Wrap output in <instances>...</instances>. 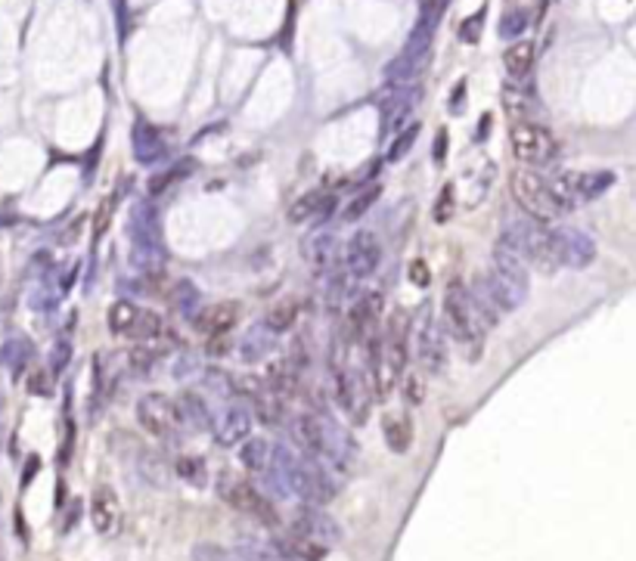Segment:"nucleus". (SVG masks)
<instances>
[{
    "mask_svg": "<svg viewBox=\"0 0 636 561\" xmlns=\"http://www.w3.org/2000/svg\"><path fill=\"white\" fill-rule=\"evenodd\" d=\"M444 323L447 332L466 348V360H478L482 357V332H484L478 329L482 317H478L475 304H472V292L459 279H453L444 292Z\"/></svg>",
    "mask_w": 636,
    "mask_h": 561,
    "instance_id": "nucleus-1",
    "label": "nucleus"
},
{
    "mask_svg": "<svg viewBox=\"0 0 636 561\" xmlns=\"http://www.w3.org/2000/svg\"><path fill=\"white\" fill-rule=\"evenodd\" d=\"M488 283H491V289H494V295L503 310H516L528 301V292H531L528 267H524V260L518 258L506 243H497L494 270H491Z\"/></svg>",
    "mask_w": 636,
    "mask_h": 561,
    "instance_id": "nucleus-2",
    "label": "nucleus"
},
{
    "mask_svg": "<svg viewBox=\"0 0 636 561\" xmlns=\"http://www.w3.org/2000/svg\"><path fill=\"white\" fill-rule=\"evenodd\" d=\"M524 264H534L537 270L543 273H553L562 267L559 260V252H556V239H553V230H543L537 224H512L509 230L503 233V239Z\"/></svg>",
    "mask_w": 636,
    "mask_h": 561,
    "instance_id": "nucleus-3",
    "label": "nucleus"
},
{
    "mask_svg": "<svg viewBox=\"0 0 636 561\" xmlns=\"http://www.w3.org/2000/svg\"><path fill=\"white\" fill-rule=\"evenodd\" d=\"M512 195H516V202L522 205L524 214H531L534 220H556L562 211H566V202L559 199V193H556L553 184H547V180L541 177V174L534 171H516L512 174Z\"/></svg>",
    "mask_w": 636,
    "mask_h": 561,
    "instance_id": "nucleus-4",
    "label": "nucleus"
},
{
    "mask_svg": "<svg viewBox=\"0 0 636 561\" xmlns=\"http://www.w3.org/2000/svg\"><path fill=\"white\" fill-rule=\"evenodd\" d=\"M214 491H218V497L230 508H236V512H243V515H252V518H258L261 524L277 527V521H280L277 518V508L270 506V499L264 497V493H258V487L252 484V481H245L243 474L220 472Z\"/></svg>",
    "mask_w": 636,
    "mask_h": 561,
    "instance_id": "nucleus-5",
    "label": "nucleus"
},
{
    "mask_svg": "<svg viewBox=\"0 0 636 561\" xmlns=\"http://www.w3.org/2000/svg\"><path fill=\"white\" fill-rule=\"evenodd\" d=\"M509 146L516 161L528 168L549 165L556 159V140L543 125H531V121H518L509 130Z\"/></svg>",
    "mask_w": 636,
    "mask_h": 561,
    "instance_id": "nucleus-6",
    "label": "nucleus"
},
{
    "mask_svg": "<svg viewBox=\"0 0 636 561\" xmlns=\"http://www.w3.org/2000/svg\"><path fill=\"white\" fill-rule=\"evenodd\" d=\"M413 348H417V357L423 363L425 373L441 375L447 369V342H444V329L441 323L432 317V310H423L419 323L413 326Z\"/></svg>",
    "mask_w": 636,
    "mask_h": 561,
    "instance_id": "nucleus-7",
    "label": "nucleus"
},
{
    "mask_svg": "<svg viewBox=\"0 0 636 561\" xmlns=\"http://www.w3.org/2000/svg\"><path fill=\"white\" fill-rule=\"evenodd\" d=\"M137 422L146 434L153 437H171L180 428L178 400H171L161 391H149L137 400Z\"/></svg>",
    "mask_w": 636,
    "mask_h": 561,
    "instance_id": "nucleus-8",
    "label": "nucleus"
},
{
    "mask_svg": "<svg viewBox=\"0 0 636 561\" xmlns=\"http://www.w3.org/2000/svg\"><path fill=\"white\" fill-rule=\"evenodd\" d=\"M553 239H556V252H559L562 267L583 270V267H590L596 260V243L583 230L559 227V230H553Z\"/></svg>",
    "mask_w": 636,
    "mask_h": 561,
    "instance_id": "nucleus-9",
    "label": "nucleus"
},
{
    "mask_svg": "<svg viewBox=\"0 0 636 561\" xmlns=\"http://www.w3.org/2000/svg\"><path fill=\"white\" fill-rule=\"evenodd\" d=\"M295 531L320 546H333L342 540V531L339 524H335V518L323 512V506H314V502H308V506H301L295 512Z\"/></svg>",
    "mask_w": 636,
    "mask_h": 561,
    "instance_id": "nucleus-10",
    "label": "nucleus"
},
{
    "mask_svg": "<svg viewBox=\"0 0 636 561\" xmlns=\"http://www.w3.org/2000/svg\"><path fill=\"white\" fill-rule=\"evenodd\" d=\"M379 260H382V245H379V239H376L369 230L354 233L351 243H348V249H345V267H348V273H351L354 279H367L369 273H376Z\"/></svg>",
    "mask_w": 636,
    "mask_h": 561,
    "instance_id": "nucleus-11",
    "label": "nucleus"
},
{
    "mask_svg": "<svg viewBox=\"0 0 636 561\" xmlns=\"http://www.w3.org/2000/svg\"><path fill=\"white\" fill-rule=\"evenodd\" d=\"M252 425H255V413L245 403H230L220 416V422H214V441L220 447H239L243 441L252 437Z\"/></svg>",
    "mask_w": 636,
    "mask_h": 561,
    "instance_id": "nucleus-12",
    "label": "nucleus"
},
{
    "mask_svg": "<svg viewBox=\"0 0 636 561\" xmlns=\"http://www.w3.org/2000/svg\"><path fill=\"white\" fill-rule=\"evenodd\" d=\"M90 524L100 537H112L121 524V506H119V493L109 484H100L94 493H90Z\"/></svg>",
    "mask_w": 636,
    "mask_h": 561,
    "instance_id": "nucleus-13",
    "label": "nucleus"
},
{
    "mask_svg": "<svg viewBox=\"0 0 636 561\" xmlns=\"http://www.w3.org/2000/svg\"><path fill=\"white\" fill-rule=\"evenodd\" d=\"M329 425L333 422L320 419L314 413H301L292 419V437L298 441V447L308 456H326L329 447Z\"/></svg>",
    "mask_w": 636,
    "mask_h": 561,
    "instance_id": "nucleus-14",
    "label": "nucleus"
},
{
    "mask_svg": "<svg viewBox=\"0 0 636 561\" xmlns=\"http://www.w3.org/2000/svg\"><path fill=\"white\" fill-rule=\"evenodd\" d=\"M438 19H441V0H425L419 6V19L413 25V35L407 41V54L413 56H428V47H432V37H434V29H438Z\"/></svg>",
    "mask_w": 636,
    "mask_h": 561,
    "instance_id": "nucleus-15",
    "label": "nucleus"
},
{
    "mask_svg": "<svg viewBox=\"0 0 636 561\" xmlns=\"http://www.w3.org/2000/svg\"><path fill=\"white\" fill-rule=\"evenodd\" d=\"M131 264L143 276H155L165 267V245L161 236H131Z\"/></svg>",
    "mask_w": 636,
    "mask_h": 561,
    "instance_id": "nucleus-16",
    "label": "nucleus"
},
{
    "mask_svg": "<svg viewBox=\"0 0 636 561\" xmlns=\"http://www.w3.org/2000/svg\"><path fill=\"white\" fill-rule=\"evenodd\" d=\"M178 413H180V425L190 428V432H214V416L209 403H205L196 391H184V394L178 397Z\"/></svg>",
    "mask_w": 636,
    "mask_h": 561,
    "instance_id": "nucleus-17",
    "label": "nucleus"
},
{
    "mask_svg": "<svg viewBox=\"0 0 636 561\" xmlns=\"http://www.w3.org/2000/svg\"><path fill=\"white\" fill-rule=\"evenodd\" d=\"M236 304L233 301H224V304H211V308H202L193 317V323H196V329L202 332V335H227V332L236 326Z\"/></svg>",
    "mask_w": 636,
    "mask_h": 561,
    "instance_id": "nucleus-18",
    "label": "nucleus"
},
{
    "mask_svg": "<svg viewBox=\"0 0 636 561\" xmlns=\"http://www.w3.org/2000/svg\"><path fill=\"white\" fill-rule=\"evenodd\" d=\"M335 403L354 422H363V416H367V397L360 391V378L351 373H335Z\"/></svg>",
    "mask_w": 636,
    "mask_h": 561,
    "instance_id": "nucleus-19",
    "label": "nucleus"
},
{
    "mask_svg": "<svg viewBox=\"0 0 636 561\" xmlns=\"http://www.w3.org/2000/svg\"><path fill=\"white\" fill-rule=\"evenodd\" d=\"M131 143H134V159H137L140 165H153V161H159L161 155H165V140H161V134L153 125L137 121Z\"/></svg>",
    "mask_w": 636,
    "mask_h": 561,
    "instance_id": "nucleus-20",
    "label": "nucleus"
},
{
    "mask_svg": "<svg viewBox=\"0 0 636 561\" xmlns=\"http://www.w3.org/2000/svg\"><path fill=\"white\" fill-rule=\"evenodd\" d=\"M382 437H385V447L392 450V453H407L413 443V422L410 416L404 413H388L385 419H382Z\"/></svg>",
    "mask_w": 636,
    "mask_h": 561,
    "instance_id": "nucleus-21",
    "label": "nucleus"
},
{
    "mask_svg": "<svg viewBox=\"0 0 636 561\" xmlns=\"http://www.w3.org/2000/svg\"><path fill=\"white\" fill-rule=\"evenodd\" d=\"M534 44L531 41H512L509 47H506L503 54V69L506 75L512 78V81H524V78L531 75V69H534Z\"/></svg>",
    "mask_w": 636,
    "mask_h": 561,
    "instance_id": "nucleus-22",
    "label": "nucleus"
},
{
    "mask_svg": "<svg viewBox=\"0 0 636 561\" xmlns=\"http://www.w3.org/2000/svg\"><path fill=\"white\" fill-rule=\"evenodd\" d=\"M270 459H274V450L264 437H249V441L239 443V462H243L245 472H268Z\"/></svg>",
    "mask_w": 636,
    "mask_h": 561,
    "instance_id": "nucleus-23",
    "label": "nucleus"
},
{
    "mask_svg": "<svg viewBox=\"0 0 636 561\" xmlns=\"http://www.w3.org/2000/svg\"><path fill=\"white\" fill-rule=\"evenodd\" d=\"M413 112V96L410 94H394V100H388L382 106V134L392 136L398 130H404L407 115Z\"/></svg>",
    "mask_w": 636,
    "mask_h": 561,
    "instance_id": "nucleus-24",
    "label": "nucleus"
},
{
    "mask_svg": "<svg viewBox=\"0 0 636 561\" xmlns=\"http://www.w3.org/2000/svg\"><path fill=\"white\" fill-rule=\"evenodd\" d=\"M270 348H274V332H270L268 326H252V329L245 332L243 344H239L243 360H249V363L264 360V357L270 354Z\"/></svg>",
    "mask_w": 636,
    "mask_h": 561,
    "instance_id": "nucleus-25",
    "label": "nucleus"
},
{
    "mask_svg": "<svg viewBox=\"0 0 636 561\" xmlns=\"http://www.w3.org/2000/svg\"><path fill=\"white\" fill-rule=\"evenodd\" d=\"M423 60L425 56H413V54H401L394 56L392 62L385 65V81L394 84V87H401V84H410L413 78L419 75V69H423Z\"/></svg>",
    "mask_w": 636,
    "mask_h": 561,
    "instance_id": "nucleus-26",
    "label": "nucleus"
},
{
    "mask_svg": "<svg viewBox=\"0 0 636 561\" xmlns=\"http://www.w3.org/2000/svg\"><path fill=\"white\" fill-rule=\"evenodd\" d=\"M298 319V301L295 298H280L277 304H270L268 317H264V326H268L274 335H283V332H289L292 326H295Z\"/></svg>",
    "mask_w": 636,
    "mask_h": 561,
    "instance_id": "nucleus-27",
    "label": "nucleus"
},
{
    "mask_svg": "<svg viewBox=\"0 0 636 561\" xmlns=\"http://www.w3.org/2000/svg\"><path fill=\"white\" fill-rule=\"evenodd\" d=\"M252 413H255L264 425H280L283 422V403H280V397H277V391L270 388V384L258 397H252Z\"/></svg>",
    "mask_w": 636,
    "mask_h": 561,
    "instance_id": "nucleus-28",
    "label": "nucleus"
},
{
    "mask_svg": "<svg viewBox=\"0 0 636 561\" xmlns=\"http://www.w3.org/2000/svg\"><path fill=\"white\" fill-rule=\"evenodd\" d=\"M304 254H308V260L314 267H320V270H326L329 264H333V254H335V239L329 236V233H314V236L304 243Z\"/></svg>",
    "mask_w": 636,
    "mask_h": 561,
    "instance_id": "nucleus-29",
    "label": "nucleus"
},
{
    "mask_svg": "<svg viewBox=\"0 0 636 561\" xmlns=\"http://www.w3.org/2000/svg\"><path fill=\"white\" fill-rule=\"evenodd\" d=\"M174 474H178L180 481H186L190 487L209 484V466H205V459H199V456H180V459L174 462Z\"/></svg>",
    "mask_w": 636,
    "mask_h": 561,
    "instance_id": "nucleus-30",
    "label": "nucleus"
},
{
    "mask_svg": "<svg viewBox=\"0 0 636 561\" xmlns=\"http://www.w3.org/2000/svg\"><path fill=\"white\" fill-rule=\"evenodd\" d=\"M161 332H165V323H161V317L155 310H143L137 313V319H134V326L128 329V335L137 338L140 344L153 342V338H159Z\"/></svg>",
    "mask_w": 636,
    "mask_h": 561,
    "instance_id": "nucleus-31",
    "label": "nucleus"
},
{
    "mask_svg": "<svg viewBox=\"0 0 636 561\" xmlns=\"http://www.w3.org/2000/svg\"><path fill=\"white\" fill-rule=\"evenodd\" d=\"M168 298H171V304L180 313H193V317H196V310H199V289L190 283V279H174L171 289H168Z\"/></svg>",
    "mask_w": 636,
    "mask_h": 561,
    "instance_id": "nucleus-32",
    "label": "nucleus"
},
{
    "mask_svg": "<svg viewBox=\"0 0 636 561\" xmlns=\"http://www.w3.org/2000/svg\"><path fill=\"white\" fill-rule=\"evenodd\" d=\"M323 202H326L323 189H310V193H304L301 199H298L295 205L289 208V220H292V224H304V220L317 218V214H320Z\"/></svg>",
    "mask_w": 636,
    "mask_h": 561,
    "instance_id": "nucleus-33",
    "label": "nucleus"
},
{
    "mask_svg": "<svg viewBox=\"0 0 636 561\" xmlns=\"http://www.w3.org/2000/svg\"><path fill=\"white\" fill-rule=\"evenodd\" d=\"M419 130H423V128H419L417 121H413V125H407L404 130H398V134L392 136V143H388V149H385V159H388V161H404L407 155H410L413 143H417Z\"/></svg>",
    "mask_w": 636,
    "mask_h": 561,
    "instance_id": "nucleus-34",
    "label": "nucleus"
},
{
    "mask_svg": "<svg viewBox=\"0 0 636 561\" xmlns=\"http://www.w3.org/2000/svg\"><path fill=\"white\" fill-rule=\"evenodd\" d=\"M137 313L140 308L134 301H115L112 308H109V329H112L115 335H128V329L134 326Z\"/></svg>",
    "mask_w": 636,
    "mask_h": 561,
    "instance_id": "nucleus-35",
    "label": "nucleus"
},
{
    "mask_svg": "<svg viewBox=\"0 0 636 561\" xmlns=\"http://www.w3.org/2000/svg\"><path fill=\"white\" fill-rule=\"evenodd\" d=\"M528 25L531 19L524 10H506L503 16H500V37H503V41H522Z\"/></svg>",
    "mask_w": 636,
    "mask_h": 561,
    "instance_id": "nucleus-36",
    "label": "nucleus"
},
{
    "mask_svg": "<svg viewBox=\"0 0 636 561\" xmlns=\"http://www.w3.org/2000/svg\"><path fill=\"white\" fill-rule=\"evenodd\" d=\"M379 195H382V186H379V184H376V186H369V189H363L360 195H354V199L348 202V205H345V211H342V218H345L348 224H354V220H360L363 214H367L369 208L376 205V199H379Z\"/></svg>",
    "mask_w": 636,
    "mask_h": 561,
    "instance_id": "nucleus-37",
    "label": "nucleus"
},
{
    "mask_svg": "<svg viewBox=\"0 0 636 561\" xmlns=\"http://www.w3.org/2000/svg\"><path fill=\"white\" fill-rule=\"evenodd\" d=\"M140 468H143V478L149 481V484H155V487H165L168 484V474H171V466H168L165 459H161L159 453H146L140 459Z\"/></svg>",
    "mask_w": 636,
    "mask_h": 561,
    "instance_id": "nucleus-38",
    "label": "nucleus"
},
{
    "mask_svg": "<svg viewBox=\"0 0 636 561\" xmlns=\"http://www.w3.org/2000/svg\"><path fill=\"white\" fill-rule=\"evenodd\" d=\"M484 19H488V6H482L478 12H472L463 25H459V41L463 44H478L484 31Z\"/></svg>",
    "mask_w": 636,
    "mask_h": 561,
    "instance_id": "nucleus-39",
    "label": "nucleus"
},
{
    "mask_svg": "<svg viewBox=\"0 0 636 561\" xmlns=\"http://www.w3.org/2000/svg\"><path fill=\"white\" fill-rule=\"evenodd\" d=\"M401 384H404V400L410 403V407H419V403L425 400V378L423 373H407L401 378Z\"/></svg>",
    "mask_w": 636,
    "mask_h": 561,
    "instance_id": "nucleus-40",
    "label": "nucleus"
},
{
    "mask_svg": "<svg viewBox=\"0 0 636 561\" xmlns=\"http://www.w3.org/2000/svg\"><path fill=\"white\" fill-rule=\"evenodd\" d=\"M453 199H457V189H453V184H447L438 193V202H434V211H432L434 224H447V220L453 218Z\"/></svg>",
    "mask_w": 636,
    "mask_h": 561,
    "instance_id": "nucleus-41",
    "label": "nucleus"
},
{
    "mask_svg": "<svg viewBox=\"0 0 636 561\" xmlns=\"http://www.w3.org/2000/svg\"><path fill=\"white\" fill-rule=\"evenodd\" d=\"M193 171V161H180V165H174V168H168L165 174H159V177H153V184H149V193H161L165 186H171V184H178L180 177H186V174Z\"/></svg>",
    "mask_w": 636,
    "mask_h": 561,
    "instance_id": "nucleus-42",
    "label": "nucleus"
},
{
    "mask_svg": "<svg viewBox=\"0 0 636 561\" xmlns=\"http://www.w3.org/2000/svg\"><path fill=\"white\" fill-rule=\"evenodd\" d=\"M112 211H115V195H109V199L100 205V214H96V220H94V243H100V239L106 236L109 220H112Z\"/></svg>",
    "mask_w": 636,
    "mask_h": 561,
    "instance_id": "nucleus-43",
    "label": "nucleus"
},
{
    "mask_svg": "<svg viewBox=\"0 0 636 561\" xmlns=\"http://www.w3.org/2000/svg\"><path fill=\"white\" fill-rule=\"evenodd\" d=\"M410 283L413 285H419V289H425L428 283H432V270H428V260L423 258H417V260H410Z\"/></svg>",
    "mask_w": 636,
    "mask_h": 561,
    "instance_id": "nucleus-44",
    "label": "nucleus"
},
{
    "mask_svg": "<svg viewBox=\"0 0 636 561\" xmlns=\"http://www.w3.org/2000/svg\"><path fill=\"white\" fill-rule=\"evenodd\" d=\"M447 146H450V136H447V130L441 128L438 134H434V143H432V161L434 165H444L447 161Z\"/></svg>",
    "mask_w": 636,
    "mask_h": 561,
    "instance_id": "nucleus-45",
    "label": "nucleus"
},
{
    "mask_svg": "<svg viewBox=\"0 0 636 561\" xmlns=\"http://www.w3.org/2000/svg\"><path fill=\"white\" fill-rule=\"evenodd\" d=\"M131 363H134V369H137V373H149V369H153V363H155V354L140 344V348L131 351Z\"/></svg>",
    "mask_w": 636,
    "mask_h": 561,
    "instance_id": "nucleus-46",
    "label": "nucleus"
},
{
    "mask_svg": "<svg viewBox=\"0 0 636 561\" xmlns=\"http://www.w3.org/2000/svg\"><path fill=\"white\" fill-rule=\"evenodd\" d=\"M174 373H178V378H186L190 373H199V360H196V357H180L178 367H174Z\"/></svg>",
    "mask_w": 636,
    "mask_h": 561,
    "instance_id": "nucleus-47",
    "label": "nucleus"
},
{
    "mask_svg": "<svg viewBox=\"0 0 636 561\" xmlns=\"http://www.w3.org/2000/svg\"><path fill=\"white\" fill-rule=\"evenodd\" d=\"M463 94H466V81H459L457 87H453V96H450V112L453 115L463 112Z\"/></svg>",
    "mask_w": 636,
    "mask_h": 561,
    "instance_id": "nucleus-48",
    "label": "nucleus"
},
{
    "mask_svg": "<svg viewBox=\"0 0 636 561\" xmlns=\"http://www.w3.org/2000/svg\"><path fill=\"white\" fill-rule=\"evenodd\" d=\"M491 121H494V115L484 112V115H482V121H478V134H475V140H478V143L488 140V128H491Z\"/></svg>",
    "mask_w": 636,
    "mask_h": 561,
    "instance_id": "nucleus-49",
    "label": "nucleus"
},
{
    "mask_svg": "<svg viewBox=\"0 0 636 561\" xmlns=\"http://www.w3.org/2000/svg\"><path fill=\"white\" fill-rule=\"evenodd\" d=\"M66 360H69V344H66V342H62V344H56L54 369H62V367H66Z\"/></svg>",
    "mask_w": 636,
    "mask_h": 561,
    "instance_id": "nucleus-50",
    "label": "nucleus"
},
{
    "mask_svg": "<svg viewBox=\"0 0 636 561\" xmlns=\"http://www.w3.org/2000/svg\"><path fill=\"white\" fill-rule=\"evenodd\" d=\"M115 4V10H119V19H121V12H125V0H112Z\"/></svg>",
    "mask_w": 636,
    "mask_h": 561,
    "instance_id": "nucleus-51",
    "label": "nucleus"
}]
</instances>
